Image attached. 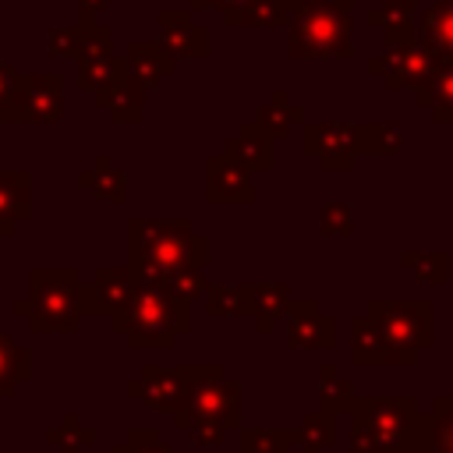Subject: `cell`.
Returning a JSON list of instances; mask_svg holds the SVG:
<instances>
[{"instance_id": "1f68e13d", "label": "cell", "mask_w": 453, "mask_h": 453, "mask_svg": "<svg viewBox=\"0 0 453 453\" xmlns=\"http://www.w3.org/2000/svg\"><path fill=\"white\" fill-rule=\"evenodd\" d=\"M435 99V117H453V67H439L421 85V103Z\"/></svg>"}, {"instance_id": "cb8c5ba5", "label": "cell", "mask_w": 453, "mask_h": 453, "mask_svg": "<svg viewBox=\"0 0 453 453\" xmlns=\"http://www.w3.org/2000/svg\"><path fill=\"white\" fill-rule=\"evenodd\" d=\"M411 11H414V0H382V7L372 11V25H379L386 32L389 46H407L414 35Z\"/></svg>"}, {"instance_id": "83f0119b", "label": "cell", "mask_w": 453, "mask_h": 453, "mask_svg": "<svg viewBox=\"0 0 453 453\" xmlns=\"http://www.w3.org/2000/svg\"><path fill=\"white\" fill-rule=\"evenodd\" d=\"M251 294H255V329L258 333H269L273 329V315H283L287 304H290L287 287H280V283H258V287H251Z\"/></svg>"}, {"instance_id": "8d00e7d4", "label": "cell", "mask_w": 453, "mask_h": 453, "mask_svg": "<svg viewBox=\"0 0 453 453\" xmlns=\"http://www.w3.org/2000/svg\"><path fill=\"white\" fill-rule=\"evenodd\" d=\"M78 4H81V14H88V18L110 7V0H78Z\"/></svg>"}, {"instance_id": "5bb4252c", "label": "cell", "mask_w": 453, "mask_h": 453, "mask_svg": "<svg viewBox=\"0 0 453 453\" xmlns=\"http://www.w3.org/2000/svg\"><path fill=\"white\" fill-rule=\"evenodd\" d=\"M124 60H127V71H131L145 88L163 85V81L173 74V64H177V57H173L159 39H156V42H149V39L127 42Z\"/></svg>"}, {"instance_id": "9c48e42d", "label": "cell", "mask_w": 453, "mask_h": 453, "mask_svg": "<svg viewBox=\"0 0 453 453\" xmlns=\"http://www.w3.org/2000/svg\"><path fill=\"white\" fill-rule=\"evenodd\" d=\"M134 287L138 280L131 276L127 265H99L92 269V280L85 283V311L113 319L117 311L127 308V301L134 297Z\"/></svg>"}, {"instance_id": "7c38bea8", "label": "cell", "mask_w": 453, "mask_h": 453, "mask_svg": "<svg viewBox=\"0 0 453 453\" xmlns=\"http://www.w3.org/2000/svg\"><path fill=\"white\" fill-rule=\"evenodd\" d=\"M350 149H354V127H347V124H304V152L319 156L322 170L350 166Z\"/></svg>"}, {"instance_id": "f546056e", "label": "cell", "mask_w": 453, "mask_h": 453, "mask_svg": "<svg viewBox=\"0 0 453 453\" xmlns=\"http://www.w3.org/2000/svg\"><path fill=\"white\" fill-rule=\"evenodd\" d=\"M173 428H180L184 435H191V442L195 446H219L223 439H226V425H219V421H212V418H198V414H188V411H177L173 418Z\"/></svg>"}, {"instance_id": "484cf974", "label": "cell", "mask_w": 453, "mask_h": 453, "mask_svg": "<svg viewBox=\"0 0 453 453\" xmlns=\"http://www.w3.org/2000/svg\"><path fill=\"white\" fill-rule=\"evenodd\" d=\"M297 120H301V106H294L287 92H273L269 103L255 113V124H258L269 138H283Z\"/></svg>"}, {"instance_id": "52a82bcc", "label": "cell", "mask_w": 453, "mask_h": 453, "mask_svg": "<svg viewBox=\"0 0 453 453\" xmlns=\"http://www.w3.org/2000/svg\"><path fill=\"white\" fill-rule=\"evenodd\" d=\"M124 393L138 403H145L149 411L159 414H177L184 407V382L177 375V368H163V365H142V375L127 379Z\"/></svg>"}, {"instance_id": "4316f807", "label": "cell", "mask_w": 453, "mask_h": 453, "mask_svg": "<svg viewBox=\"0 0 453 453\" xmlns=\"http://www.w3.org/2000/svg\"><path fill=\"white\" fill-rule=\"evenodd\" d=\"M226 25H283L290 21L287 0H248L223 14Z\"/></svg>"}, {"instance_id": "f1b7e54d", "label": "cell", "mask_w": 453, "mask_h": 453, "mask_svg": "<svg viewBox=\"0 0 453 453\" xmlns=\"http://www.w3.org/2000/svg\"><path fill=\"white\" fill-rule=\"evenodd\" d=\"M294 442H301V432L241 428V453H290Z\"/></svg>"}, {"instance_id": "30bf717a", "label": "cell", "mask_w": 453, "mask_h": 453, "mask_svg": "<svg viewBox=\"0 0 453 453\" xmlns=\"http://www.w3.org/2000/svg\"><path fill=\"white\" fill-rule=\"evenodd\" d=\"M127 60L110 53V32L103 39H96L81 57H78V85L96 99L103 92H110L113 85H120L127 78Z\"/></svg>"}, {"instance_id": "7a4b0ae2", "label": "cell", "mask_w": 453, "mask_h": 453, "mask_svg": "<svg viewBox=\"0 0 453 453\" xmlns=\"http://www.w3.org/2000/svg\"><path fill=\"white\" fill-rule=\"evenodd\" d=\"M14 315L28 319L32 333H74L85 311V280L74 265H32L28 297H18Z\"/></svg>"}, {"instance_id": "4dcf8cb0", "label": "cell", "mask_w": 453, "mask_h": 453, "mask_svg": "<svg viewBox=\"0 0 453 453\" xmlns=\"http://www.w3.org/2000/svg\"><path fill=\"white\" fill-rule=\"evenodd\" d=\"M159 287H166L173 297H180V301H188V304H195L198 297L209 294V280H205L202 269H177V273H166V276L159 280Z\"/></svg>"}, {"instance_id": "e0dca14e", "label": "cell", "mask_w": 453, "mask_h": 453, "mask_svg": "<svg viewBox=\"0 0 453 453\" xmlns=\"http://www.w3.org/2000/svg\"><path fill=\"white\" fill-rule=\"evenodd\" d=\"M78 184L88 188L99 202H110V205H124L127 202V173L117 170L106 152H96L92 156V163L78 173Z\"/></svg>"}, {"instance_id": "277c9868", "label": "cell", "mask_w": 453, "mask_h": 453, "mask_svg": "<svg viewBox=\"0 0 453 453\" xmlns=\"http://www.w3.org/2000/svg\"><path fill=\"white\" fill-rule=\"evenodd\" d=\"M287 53L297 60L350 53V0H308L290 11Z\"/></svg>"}, {"instance_id": "d6a6232c", "label": "cell", "mask_w": 453, "mask_h": 453, "mask_svg": "<svg viewBox=\"0 0 453 453\" xmlns=\"http://www.w3.org/2000/svg\"><path fill=\"white\" fill-rule=\"evenodd\" d=\"M110 453H173V446H166L156 428H131Z\"/></svg>"}, {"instance_id": "ac0fdd59", "label": "cell", "mask_w": 453, "mask_h": 453, "mask_svg": "<svg viewBox=\"0 0 453 453\" xmlns=\"http://www.w3.org/2000/svg\"><path fill=\"white\" fill-rule=\"evenodd\" d=\"M269 142H273V138H269L255 120H248V124L237 127L234 138H226L223 152H226L234 163H241L244 170H269V166H273V149H269Z\"/></svg>"}, {"instance_id": "5b68a950", "label": "cell", "mask_w": 453, "mask_h": 453, "mask_svg": "<svg viewBox=\"0 0 453 453\" xmlns=\"http://www.w3.org/2000/svg\"><path fill=\"white\" fill-rule=\"evenodd\" d=\"M177 375L184 382V407L188 414L212 418L226 428H237V407H241V386L237 379H226L219 365H177Z\"/></svg>"}, {"instance_id": "4fadbf2b", "label": "cell", "mask_w": 453, "mask_h": 453, "mask_svg": "<svg viewBox=\"0 0 453 453\" xmlns=\"http://www.w3.org/2000/svg\"><path fill=\"white\" fill-rule=\"evenodd\" d=\"M372 74H386L389 88H400L407 81H421L425 74H432V50L428 46H393L386 57L372 60Z\"/></svg>"}, {"instance_id": "3957f363", "label": "cell", "mask_w": 453, "mask_h": 453, "mask_svg": "<svg viewBox=\"0 0 453 453\" xmlns=\"http://www.w3.org/2000/svg\"><path fill=\"white\" fill-rule=\"evenodd\" d=\"M110 329L124 336L131 350H170L177 336L191 329V304L159 283H138L127 308L110 319Z\"/></svg>"}, {"instance_id": "7402d4cb", "label": "cell", "mask_w": 453, "mask_h": 453, "mask_svg": "<svg viewBox=\"0 0 453 453\" xmlns=\"http://www.w3.org/2000/svg\"><path fill=\"white\" fill-rule=\"evenodd\" d=\"M46 446H57V453H85L96 442V428L85 425L78 411H64L53 428H46Z\"/></svg>"}, {"instance_id": "8fae6325", "label": "cell", "mask_w": 453, "mask_h": 453, "mask_svg": "<svg viewBox=\"0 0 453 453\" xmlns=\"http://www.w3.org/2000/svg\"><path fill=\"white\" fill-rule=\"evenodd\" d=\"M159 42L184 60H198L209 53V32L191 18V11H159Z\"/></svg>"}, {"instance_id": "ffe728a7", "label": "cell", "mask_w": 453, "mask_h": 453, "mask_svg": "<svg viewBox=\"0 0 453 453\" xmlns=\"http://www.w3.org/2000/svg\"><path fill=\"white\" fill-rule=\"evenodd\" d=\"M32 379V350L0 329V400H11L18 382Z\"/></svg>"}, {"instance_id": "2e32d148", "label": "cell", "mask_w": 453, "mask_h": 453, "mask_svg": "<svg viewBox=\"0 0 453 453\" xmlns=\"http://www.w3.org/2000/svg\"><path fill=\"white\" fill-rule=\"evenodd\" d=\"M32 216V173L7 170L0 173V237H11L21 219Z\"/></svg>"}, {"instance_id": "d590c367", "label": "cell", "mask_w": 453, "mask_h": 453, "mask_svg": "<svg viewBox=\"0 0 453 453\" xmlns=\"http://www.w3.org/2000/svg\"><path fill=\"white\" fill-rule=\"evenodd\" d=\"M18 81H21V74H18L7 60H0V106L11 103V96L18 92Z\"/></svg>"}, {"instance_id": "ba28073f", "label": "cell", "mask_w": 453, "mask_h": 453, "mask_svg": "<svg viewBox=\"0 0 453 453\" xmlns=\"http://www.w3.org/2000/svg\"><path fill=\"white\" fill-rule=\"evenodd\" d=\"M205 198L212 205H248L258 198L251 170L234 163L226 152H216L205 159Z\"/></svg>"}, {"instance_id": "836d02e7", "label": "cell", "mask_w": 453, "mask_h": 453, "mask_svg": "<svg viewBox=\"0 0 453 453\" xmlns=\"http://www.w3.org/2000/svg\"><path fill=\"white\" fill-rule=\"evenodd\" d=\"M333 442V425H329V411L326 414H308L304 428H301V446L304 453H319V446Z\"/></svg>"}, {"instance_id": "9a60e30c", "label": "cell", "mask_w": 453, "mask_h": 453, "mask_svg": "<svg viewBox=\"0 0 453 453\" xmlns=\"http://www.w3.org/2000/svg\"><path fill=\"white\" fill-rule=\"evenodd\" d=\"M287 343L290 347H329L333 319L319 315L315 301H290L287 304Z\"/></svg>"}, {"instance_id": "d6986e66", "label": "cell", "mask_w": 453, "mask_h": 453, "mask_svg": "<svg viewBox=\"0 0 453 453\" xmlns=\"http://www.w3.org/2000/svg\"><path fill=\"white\" fill-rule=\"evenodd\" d=\"M142 88H145V85H142L134 74H127L120 85H113L110 92L96 96L92 103H96V106H103V110L110 113V120H113V124H138V120L145 117Z\"/></svg>"}, {"instance_id": "6da1fadb", "label": "cell", "mask_w": 453, "mask_h": 453, "mask_svg": "<svg viewBox=\"0 0 453 453\" xmlns=\"http://www.w3.org/2000/svg\"><path fill=\"white\" fill-rule=\"evenodd\" d=\"M127 269L138 283H159L177 269H205L209 237L191 226V219H159V216H131L124 223Z\"/></svg>"}, {"instance_id": "74e56055", "label": "cell", "mask_w": 453, "mask_h": 453, "mask_svg": "<svg viewBox=\"0 0 453 453\" xmlns=\"http://www.w3.org/2000/svg\"><path fill=\"white\" fill-rule=\"evenodd\" d=\"M195 7H212V11H223L226 7V0H191Z\"/></svg>"}, {"instance_id": "44dd1931", "label": "cell", "mask_w": 453, "mask_h": 453, "mask_svg": "<svg viewBox=\"0 0 453 453\" xmlns=\"http://www.w3.org/2000/svg\"><path fill=\"white\" fill-rule=\"evenodd\" d=\"M106 28L96 25L88 14H81L78 25H64V28H50V57H71L78 60L96 39H103Z\"/></svg>"}, {"instance_id": "8992f818", "label": "cell", "mask_w": 453, "mask_h": 453, "mask_svg": "<svg viewBox=\"0 0 453 453\" xmlns=\"http://www.w3.org/2000/svg\"><path fill=\"white\" fill-rule=\"evenodd\" d=\"M64 113L60 74H21L11 103L0 106V124H53Z\"/></svg>"}, {"instance_id": "d4e9b609", "label": "cell", "mask_w": 453, "mask_h": 453, "mask_svg": "<svg viewBox=\"0 0 453 453\" xmlns=\"http://www.w3.org/2000/svg\"><path fill=\"white\" fill-rule=\"evenodd\" d=\"M205 315H212V319H223V315H251V319H255V294H251V287L209 283Z\"/></svg>"}, {"instance_id": "603a6c76", "label": "cell", "mask_w": 453, "mask_h": 453, "mask_svg": "<svg viewBox=\"0 0 453 453\" xmlns=\"http://www.w3.org/2000/svg\"><path fill=\"white\" fill-rule=\"evenodd\" d=\"M421 32H425V46L432 53L453 57V0H435L421 14Z\"/></svg>"}, {"instance_id": "e575fe53", "label": "cell", "mask_w": 453, "mask_h": 453, "mask_svg": "<svg viewBox=\"0 0 453 453\" xmlns=\"http://www.w3.org/2000/svg\"><path fill=\"white\" fill-rule=\"evenodd\" d=\"M347 234L350 230V209L343 205H326L322 209V234Z\"/></svg>"}]
</instances>
